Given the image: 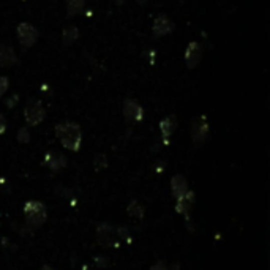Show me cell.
Wrapping results in <instances>:
<instances>
[{"label": "cell", "instance_id": "cb8c5ba5", "mask_svg": "<svg viewBox=\"0 0 270 270\" xmlns=\"http://www.w3.org/2000/svg\"><path fill=\"white\" fill-rule=\"evenodd\" d=\"M5 130H6V120L2 114H0V134H4Z\"/></svg>", "mask_w": 270, "mask_h": 270}, {"label": "cell", "instance_id": "d4e9b609", "mask_svg": "<svg viewBox=\"0 0 270 270\" xmlns=\"http://www.w3.org/2000/svg\"><path fill=\"white\" fill-rule=\"evenodd\" d=\"M168 270H180V264L174 262L172 266H168Z\"/></svg>", "mask_w": 270, "mask_h": 270}, {"label": "cell", "instance_id": "603a6c76", "mask_svg": "<svg viewBox=\"0 0 270 270\" xmlns=\"http://www.w3.org/2000/svg\"><path fill=\"white\" fill-rule=\"evenodd\" d=\"M150 270H168V264L164 261H158L150 267Z\"/></svg>", "mask_w": 270, "mask_h": 270}, {"label": "cell", "instance_id": "3957f363", "mask_svg": "<svg viewBox=\"0 0 270 270\" xmlns=\"http://www.w3.org/2000/svg\"><path fill=\"white\" fill-rule=\"evenodd\" d=\"M95 237L96 242L106 248H117L120 245L116 228L109 223H100L95 229Z\"/></svg>", "mask_w": 270, "mask_h": 270}, {"label": "cell", "instance_id": "52a82bcc", "mask_svg": "<svg viewBox=\"0 0 270 270\" xmlns=\"http://www.w3.org/2000/svg\"><path fill=\"white\" fill-rule=\"evenodd\" d=\"M16 34H18V40L22 48H32L38 40V30L28 22L19 24Z\"/></svg>", "mask_w": 270, "mask_h": 270}, {"label": "cell", "instance_id": "4fadbf2b", "mask_svg": "<svg viewBox=\"0 0 270 270\" xmlns=\"http://www.w3.org/2000/svg\"><path fill=\"white\" fill-rule=\"evenodd\" d=\"M171 192L176 199L182 198L188 192V180L182 174H176L171 178Z\"/></svg>", "mask_w": 270, "mask_h": 270}, {"label": "cell", "instance_id": "5bb4252c", "mask_svg": "<svg viewBox=\"0 0 270 270\" xmlns=\"http://www.w3.org/2000/svg\"><path fill=\"white\" fill-rule=\"evenodd\" d=\"M176 128H177V120H176L174 116H168V117H164L162 120V122H160V132H162L164 144L169 142V138L172 136V133L176 132Z\"/></svg>", "mask_w": 270, "mask_h": 270}, {"label": "cell", "instance_id": "ba28073f", "mask_svg": "<svg viewBox=\"0 0 270 270\" xmlns=\"http://www.w3.org/2000/svg\"><path fill=\"white\" fill-rule=\"evenodd\" d=\"M124 116L128 122H141L144 118V109L134 100H126L124 103Z\"/></svg>", "mask_w": 270, "mask_h": 270}, {"label": "cell", "instance_id": "7a4b0ae2", "mask_svg": "<svg viewBox=\"0 0 270 270\" xmlns=\"http://www.w3.org/2000/svg\"><path fill=\"white\" fill-rule=\"evenodd\" d=\"M26 229L32 234L35 229H40L48 220V208L40 201H27L24 204Z\"/></svg>", "mask_w": 270, "mask_h": 270}, {"label": "cell", "instance_id": "2e32d148", "mask_svg": "<svg viewBox=\"0 0 270 270\" xmlns=\"http://www.w3.org/2000/svg\"><path fill=\"white\" fill-rule=\"evenodd\" d=\"M86 0H66V13L68 16H76L84 10Z\"/></svg>", "mask_w": 270, "mask_h": 270}, {"label": "cell", "instance_id": "9c48e42d", "mask_svg": "<svg viewBox=\"0 0 270 270\" xmlns=\"http://www.w3.org/2000/svg\"><path fill=\"white\" fill-rule=\"evenodd\" d=\"M202 58V46L199 44L198 42H192L186 46L185 51V64L188 68H194L199 65Z\"/></svg>", "mask_w": 270, "mask_h": 270}, {"label": "cell", "instance_id": "ac0fdd59", "mask_svg": "<svg viewBox=\"0 0 270 270\" xmlns=\"http://www.w3.org/2000/svg\"><path fill=\"white\" fill-rule=\"evenodd\" d=\"M18 141L21 142V144H27L30 142V132H28V128L27 126H22L21 130L18 132Z\"/></svg>", "mask_w": 270, "mask_h": 270}, {"label": "cell", "instance_id": "7c38bea8", "mask_svg": "<svg viewBox=\"0 0 270 270\" xmlns=\"http://www.w3.org/2000/svg\"><path fill=\"white\" fill-rule=\"evenodd\" d=\"M18 64V56L14 52L13 46L10 44H0V66L10 68Z\"/></svg>", "mask_w": 270, "mask_h": 270}, {"label": "cell", "instance_id": "ffe728a7", "mask_svg": "<svg viewBox=\"0 0 270 270\" xmlns=\"http://www.w3.org/2000/svg\"><path fill=\"white\" fill-rule=\"evenodd\" d=\"M8 86H10L8 78H5V76H0V98H2V96H4V94L6 92Z\"/></svg>", "mask_w": 270, "mask_h": 270}, {"label": "cell", "instance_id": "30bf717a", "mask_svg": "<svg viewBox=\"0 0 270 270\" xmlns=\"http://www.w3.org/2000/svg\"><path fill=\"white\" fill-rule=\"evenodd\" d=\"M44 164L49 169H51L52 172H58V171H62L64 168H66L68 162H66L65 155H62V154H58V152H48L44 155Z\"/></svg>", "mask_w": 270, "mask_h": 270}, {"label": "cell", "instance_id": "e0dca14e", "mask_svg": "<svg viewBox=\"0 0 270 270\" xmlns=\"http://www.w3.org/2000/svg\"><path fill=\"white\" fill-rule=\"evenodd\" d=\"M126 212H128L130 216H134V218H138V220H142V218H144V214H146V210H144V207H142L141 204H139L138 201H132V202L128 204Z\"/></svg>", "mask_w": 270, "mask_h": 270}, {"label": "cell", "instance_id": "5b68a950", "mask_svg": "<svg viewBox=\"0 0 270 270\" xmlns=\"http://www.w3.org/2000/svg\"><path fill=\"white\" fill-rule=\"evenodd\" d=\"M176 212L185 216L186 223H192V212L194 208V202H196V193L194 192H188L182 196L176 199Z\"/></svg>", "mask_w": 270, "mask_h": 270}, {"label": "cell", "instance_id": "d6986e66", "mask_svg": "<svg viewBox=\"0 0 270 270\" xmlns=\"http://www.w3.org/2000/svg\"><path fill=\"white\" fill-rule=\"evenodd\" d=\"M94 164H95L96 171H102L103 168L108 166V158H106L104 155H96L95 160H94Z\"/></svg>", "mask_w": 270, "mask_h": 270}, {"label": "cell", "instance_id": "8992f818", "mask_svg": "<svg viewBox=\"0 0 270 270\" xmlns=\"http://www.w3.org/2000/svg\"><path fill=\"white\" fill-rule=\"evenodd\" d=\"M208 136V122L206 116H198L192 122V139L196 146H201L207 141Z\"/></svg>", "mask_w": 270, "mask_h": 270}, {"label": "cell", "instance_id": "8fae6325", "mask_svg": "<svg viewBox=\"0 0 270 270\" xmlns=\"http://www.w3.org/2000/svg\"><path fill=\"white\" fill-rule=\"evenodd\" d=\"M152 28H154V34L156 36H164V35H169L174 30V22L168 16L160 14L158 18H155Z\"/></svg>", "mask_w": 270, "mask_h": 270}, {"label": "cell", "instance_id": "6da1fadb", "mask_svg": "<svg viewBox=\"0 0 270 270\" xmlns=\"http://www.w3.org/2000/svg\"><path fill=\"white\" fill-rule=\"evenodd\" d=\"M56 136L65 148L78 152L82 144V130L76 122H64L56 126Z\"/></svg>", "mask_w": 270, "mask_h": 270}, {"label": "cell", "instance_id": "7402d4cb", "mask_svg": "<svg viewBox=\"0 0 270 270\" xmlns=\"http://www.w3.org/2000/svg\"><path fill=\"white\" fill-rule=\"evenodd\" d=\"M94 262H95V266L96 267H106L108 264H109V261H108V258H104V256H98V258H95L94 259Z\"/></svg>", "mask_w": 270, "mask_h": 270}, {"label": "cell", "instance_id": "44dd1931", "mask_svg": "<svg viewBox=\"0 0 270 270\" xmlns=\"http://www.w3.org/2000/svg\"><path fill=\"white\" fill-rule=\"evenodd\" d=\"M116 232H117L118 240H120V238H128V234H130L126 226H118V228H116Z\"/></svg>", "mask_w": 270, "mask_h": 270}, {"label": "cell", "instance_id": "277c9868", "mask_svg": "<svg viewBox=\"0 0 270 270\" xmlns=\"http://www.w3.org/2000/svg\"><path fill=\"white\" fill-rule=\"evenodd\" d=\"M44 116H46V111L38 100H32V102L27 103V106L24 109V117H26V122L28 126L40 125L44 120Z\"/></svg>", "mask_w": 270, "mask_h": 270}, {"label": "cell", "instance_id": "9a60e30c", "mask_svg": "<svg viewBox=\"0 0 270 270\" xmlns=\"http://www.w3.org/2000/svg\"><path fill=\"white\" fill-rule=\"evenodd\" d=\"M79 38V28L76 26H66L62 32V42L65 46H72Z\"/></svg>", "mask_w": 270, "mask_h": 270}, {"label": "cell", "instance_id": "484cf974", "mask_svg": "<svg viewBox=\"0 0 270 270\" xmlns=\"http://www.w3.org/2000/svg\"><path fill=\"white\" fill-rule=\"evenodd\" d=\"M40 270H54V268H52L51 266H43V267L40 268Z\"/></svg>", "mask_w": 270, "mask_h": 270}]
</instances>
